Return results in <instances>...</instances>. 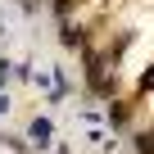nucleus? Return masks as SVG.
<instances>
[{
    "label": "nucleus",
    "instance_id": "39448f33",
    "mask_svg": "<svg viewBox=\"0 0 154 154\" xmlns=\"http://www.w3.org/2000/svg\"><path fill=\"white\" fill-rule=\"evenodd\" d=\"M0 118H9V95H0Z\"/></svg>",
    "mask_w": 154,
    "mask_h": 154
},
{
    "label": "nucleus",
    "instance_id": "7ed1b4c3",
    "mask_svg": "<svg viewBox=\"0 0 154 154\" xmlns=\"http://www.w3.org/2000/svg\"><path fill=\"white\" fill-rule=\"evenodd\" d=\"M59 41H63V50H82V27H72L68 18L59 23Z\"/></svg>",
    "mask_w": 154,
    "mask_h": 154
},
{
    "label": "nucleus",
    "instance_id": "f257e3e1",
    "mask_svg": "<svg viewBox=\"0 0 154 154\" xmlns=\"http://www.w3.org/2000/svg\"><path fill=\"white\" fill-rule=\"evenodd\" d=\"M27 140H32V149H50V145H54V122L36 113V118L27 122Z\"/></svg>",
    "mask_w": 154,
    "mask_h": 154
},
{
    "label": "nucleus",
    "instance_id": "f03ea898",
    "mask_svg": "<svg viewBox=\"0 0 154 154\" xmlns=\"http://www.w3.org/2000/svg\"><path fill=\"white\" fill-rule=\"evenodd\" d=\"M127 113H131V104H122V100H113V104L104 109V122H109V131H118V127L127 122Z\"/></svg>",
    "mask_w": 154,
    "mask_h": 154
},
{
    "label": "nucleus",
    "instance_id": "20e7f679",
    "mask_svg": "<svg viewBox=\"0 0 154 154\" xmlns=\"http://www.w3.org/2000/svg\"><path fill=\"white\" fill-rule=\"evenodd\" d=\"M149 86H154V68H145V72H140V82H136V91H149Z\"/></svg>",
    "mask_w": 154,
    "mask_h": 154
}]
</instances>
